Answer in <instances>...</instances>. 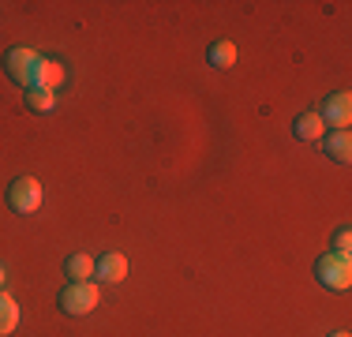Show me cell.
Instances as JSON below:
<instances>
[{
  "label": "cell",
  "instance_id": "13",
  "mask_svg": "<svg viewBox=\"0 0 352 337\" xmlns=\"http://www.w3.org/2000/svg\"><path fill=\"white\" fill-rule=\"evenodd\" d=\"M27 105L34 109V113H53V109H56V94H53V90L27 87Z\"/></svg>",
  "mask_w": 352,
  "mask_h": 337
},
{
  "label": "cell",
  "instance_id": "5",
  "mask_svg": "<svg viewBox=\"0 0 352 337\" xmlns=\"http://www.w3.org/2000/svg\"><path fill=\"white\" fill-rule=\"evenodd\" d=\"M38 61H41V56L34 53V49L19 45V49H12V53L4 56V67H8V75H12L15 83H23V87H30V75H34Z\"/></svg>",
  "mask_w": 352,
  "mask_h": 337
},
{
  "label": "cell",
  "instance_id": "12",
  "mask_svg": "<svg viewBox=\"0 0 352 337\" xmlns=\"http://www.w3.org/2000/svg\"><path fill=\"white\" fill-rule=\"evenodd\" d=\"M15 326H19V303L0 289V337L15 334Z\"/></svg>",
  "mask_w": 352,
  "mask_h": 337
},
{
  "label": "cell",
  "instance_id": "7",
  "mask_svg": "<svg viewBox=\"0 0 352 337\" xmlns=\"http://www.w3.org/2000/svg\"><path fill=\"white\" fill-rule=\"evenodd\" d=\"M94 277L98 281H109V285H120L124 277H128V259H124L120 251H105V255L98 259Z\"/></svg>",
  "mask_w": 352,
  "mask_h": 337
},
{
  "label": "cell",
  "instance_id": "9",
  "mask_svg": "<svg viewBox=\"0 0 352 337\" xmlns=\"http://www.w3.org/2000/svg\"><path fill=\"white\" fill-rule=\"evenodd\" d=\"M326 157L333 162H352V131H330L326 135Z\"/></svg>",
  "mask_w": 352,
  "mask_h": 337
},
{
  "label": "cell",
  "instance_id": "8",
  "mask_svg": "<svg viewBox=\"0 0 352 337\" xmlns=\"http://www.w3.org/2000/svg\"><path fill=\"white\" fill-rule=\"evenodd\" d=\"M296 139H304V142H315V139H322L326 135V124H322V116H318V109H311V113H304V116H296Z\"/></svg>",
  "mask_w": 352,
  "mask_h": 337
},
{
  "label": "cell",
  "instance_id": "11",
  "mask_svg": "<svg viewBox=\"0 0 352 337\" xmlns=\"http://www.w3.org/2000/svg\"><path fill=\"white\" fill-rule=\"evenodd\" d=\"M206 61H210V67H217V72H225V67L236 64V45H232V41H214V45L206 49Z\"/></svg>",
  "mask_w": 352,
  "mask_h": 337
},
{
  "label": "cell",
  "instance_id": "15",
  "mask_svg": "<svg viewBox=\"0 0 352 337\" xmlns=\"http://www.w3.org/2000/svg\"><path fill=\"white\" fill-rule=\"evenodd\" d=\"M4 277H8V274H4V266H0V289H4Z\"/></svg>",
  "mask_w": 352,
  "mask_h": 337
},
{
  "label": "cell",
  "instance_id": "4",
  "mask_svg": "<svg viewBox=\"0 0 352 337\" xmlns=\"http://www.w3.org/2000/svg\"><path fill=\"white\" fill-rule=\"evenodd\" d=\"M318 116H322L326 128L349 131V124H352V94H349V90H338V94H330V98L322 101V109H318Z\"/></svg>",
  "mask_w": 352,
  "mask_h": 337
},
{
  "label": "cell",
  "instance_id": "16",
  "mask_svg": "<svg viewBox=\"0 0 352 337\" xmlns=\"http://www.w3.org/2000/svg\"><path fill=\"white\" fill-rule=\"evenodd\" d=\"M330 337H349V334H330Z\"/></svg>",
  "mask_w": 352,
  "mask_h": 337
},
{
  "label": "cell",
  "instance_id": "10",
  "mask_svg": "<svg viewBox=\"0 0 352 337\" xmlns=\"http://www.w3.org/2000/svg\"><path fill=\"white\" fill-rule=\"evenodd\" d=\"M98 270V259L82 255V251H75V255H68V263H64V274L72 277V281H90Z\"/></svg>",
  "mask_w": 352,
  "mask_h": 337
},
{
  "label": "cell",
  "instance_id": "3",
  "mask_svg": "<svg viewBox=\"0 0 352 337\" xmlns=\"http://www.w3.org/2000/svg\"><path fill=\"white\" fill-rule=\"evenodd\" d=\"M41 199H45V191H41V184L34 176H19V180L8 188V206L15 210V214H38L41 210Z\"/></svg>",
  "mask_w": 352,
  "mask_h": 337
},
{
  "label": "cell",
  "instance_id": "2",
  "mask_svg": "<svg viewBox=\"0 0 352 337\" xmlns=\"http://www.w3.org/2000/svg\"><path fill=\"white\" fill-rule=\"evenodd\" d=\"M102 303V292H98V285L94 281H72L68 289L60 292V307L68 311V315H90V311Z\"/></svg>",
  "mask_w": 352,
  "mask_h": 337
},
{
  "label": "cell",
  "instance_id": "14",
  "mask_svg": "<svg viewBox=\"0 0 352 337\" xmlns=\"http://www.w3.org/2000/svg\"><path fill=\"white\" fill-rule=\"evenodd\" d=\"M349 243H352V232L341 229V232H338V255H349Z\"/></svg>",
  "mask_w": 352,
  "mask_h": 337
},
{
  "label": "cell",
  "instance_id": "1",
  "mask_svg": "<svg viewBox=\"0 0 352 337\" xmlns=\"http://www.w3.org/2000/svg\"><path fill=\"white\" fill-rule=\"evenodd\" d=\"M315 277H318V285H322V289H333V292L349 289V285H352V255L326 251V255L315 263Z\"/></svg>",
  "mask_w": 352,
  "mask_h": 337
},
{
  "label": "cell",
  "instance_id": "6",
  "mask_svg": "<svg viewBox=\"0 0 352 337\" xmlns=\"http://www.w3.org/2000/svg\"><path fill=\"white\" fill-rule=\"evenodd\" d=\"M64 79H68V72H64V64L60 61H45L41 56L38 67H34V75H30V87H38V90H60L64 87Z\"/></svg>",
  "mask_w": 352,
  "mask_h": 337
}]
</instances>
